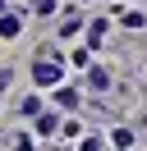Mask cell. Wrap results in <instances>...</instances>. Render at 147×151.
<instances>
[{
	"label": "cell",
	"mask_w": 147,
	"mask_h": 151,
	"mask_svg": "<svg viewBox=\"0 0 147 151\" xmlns=\"http://www.w3.org/2000/svg\"><path fill=\"white\" fill-rule=\"evenodd\" d=\"M32 73H37V83H41V87H51V83H60V64H37Z\"/></svg>",
	"instance_id": "1"
},
{
	"label": "cell",
	"mask_w": 147,
	"mask_h": 151,
	"mask_svg": "<svg viewBox=\"0 0 147 151\" xmlns=\"http://www.w3.org/2000/svg\"><path fill=\"white\" fill-rule=\"evenodd\" d=\"M0 37H18V19H14V14L0 19Z\"/></svg>",
	"instance_id": "2"
},
{
	"label": "cell",
	"mask_w": 147,
	"mask_h": 151,
	"mask_svg": "<svg viewBox=\"0 0 147 151\" xmlns=\"http://www.w3.org/2000/svg\"><path fill=\"white\" fill-rule=\"evenodd\" d=\"M55 101H60V105H69V110H74V105H78V96H74V87H60V96H55Z\"/></svg>",
	"instance_id": "3"
},
{
	"label": "cell",
	"mask_w": 147,
	"mask_h": 151,
	"mask_svg": "<svg viewBox=\"0 0 147 151\" xmlns=\"http://www.w3.org/2000/svg\"><path fill=\"white\" fill-rule=\"evenodd\" d=\"M101 37H106V23H92V32H87V41H92V46H101Z\"/></svg>",
	"instance_id": "4"
},
{
	"label": "cell",
	"mask_w": 147,
	"mask_h": 151,
	"mask_svg": "<svg viewBox=\"0 0 147 151\" xmlns=\"http://www.w3.org/2000/svg\"><path fill=\"white\" fill-rule=\"evenodd\" d=\"M23 114H32V119H37V114H41V101H37V96H28V101H23Z\"/></svg>",
	"instance_id": "5"
},
{
	"label": "cell",
	"mask_w": 147,
	"mask_h": 151,
	"mask_svg": "<svg viewBox=\"0 0 147 151\" xmlns=\"http://www.w3.org/2000/svg\"><path fill=\"white\" fill-rule=\"evenodd\" d=\"M110 142H115V147H133V137H129V128H115V137H110Z\"/></svg>",
	"instance_id": "6"
}]
</instances>
